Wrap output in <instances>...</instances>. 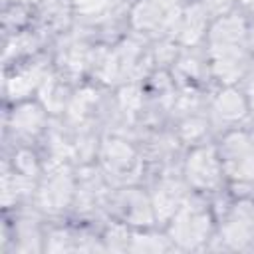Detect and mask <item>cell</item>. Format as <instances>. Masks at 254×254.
<instances>
[{
	"label": "cell",
	"instance_id": "6da1fadb",
	"mask_svg": "<svg viewBox=\"0 0 254 254\" xmlns=\"http://www.w3.org/2000/svg\"><path fill=\"white\" fill-rule=\"evenodd\" d=\"M179 0H143L135 10V24L137 26H161L177 16Z\"/></svg>",
	"mask_w": 254,
	"mask_h": 254
},
{
	"label": "cell",
	"instance_id": "7a4b0ae2",
	"mask_svg": "<svg viewBox=\"0 0 254 254\" xmlns=\"http://www.w3.org/2000/svg\"><path fill=\"white\" fill-rule=\"evenodd\" d=\"M208 232V218L204 212L198 210H185L175 222L173 234L177 236L179 242L192 246L202 240V236Z\"/></svg>",
	"mask_w": 254,
	"mask_h": 254
},
{
	"label": "cell",
	"instance_id": "3957f363",
	"mask_svg": "<svg viewBox=\"0 0 254 254\" xmlns=\"http://www.w3.org/2000/svg\"><path fill=\"white\" fill-rule=\"evenodd\" d=\"M226 163L234 177L254 175V147L242 135H234L226 145Z\"/></svg>",
	"mask_w": 254,
	"mask_h": 254
},
{
	"label": "cell",
	"instance_id": "277c9868",
	"mask_svg": "<svg viewBox=\"0 0 254 254\" xmlns=\"http://www.w3.org/2000/svg\"><path fill=\"white\" fill-rule=\"evenodd\" d=\"M189 179L198 187H210L218 179V163L210 149H200L189 159Z\"/></svg>",
	"mask_w": 254,
	"mask_h": 254
},
{
	"label": "cell",
	"instance_id": "5b68a950",
	"mask_svg": "<svg viewBox=\"0 0 254 254\" xmlns=\"http://www.w3.org/2000/svg\"><path fill=\"white\" fill-rule=\"evenodd\" d=\"M254 236V206L240 204L226 226V240L232 244H242Z\"/></svg>",
	"mask_w": 254,
	"mask_h": 254
},
{
	"label": "cell",
	"instance_id": "8992f818",
	"mask_svg": "<svg viewBox=\"0 0 254 254\" xmlns=\"http://www.w3.org/2000/svg\"><path fill=\"white\" fill-rule=\"evenodd\" d=\"M216 109H218V113H220L222 117L234 119V117H240V115L244 113V103H242V99L238 97V93L228 91V93H224V95L218 97Z\"/></svg>",
	"mask_w": 254,
	"mask_h": 254
},
{
	"label": "cell",
	"instance_id": "52a82bcc",
	"mask_svg": "<svg viewBox=\"0 0 254 254\" xmlns=\"http://www.w3.org/2000/svg\"><path fill=\"white\" fill-rule=\"evenodd\" d=\"M181 190L177 185H163L161 190L157 192V210H165L163 214H169L177 208L179 204Z\"/></svg>",
	"mask_w": 254,
	"mask_h": 254
},
{
	"label": "cell",
	"instance_id": "ba28073f",
	"mask_svg": "<svg viewBox=\"0 0 254 254\" xmlns=\"http://www.w3.org/2000/svg\"><path fill=\"white\" fill-rule=\"evenodd\" d=\"M75 4L83 12H93V10H99L101 6H105L107 0H75Z\"/></svg>",
	"mask_w": 254,
	"mask_h": 254
}]
</instances>
